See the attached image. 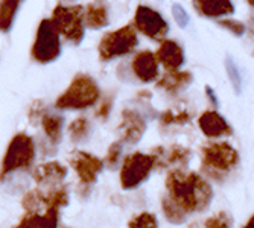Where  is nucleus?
<instances>
[{"mask_svg": "<svg viewBox=\"0 0 254 228\" xmlns=\"http://www.w3.org/2000/svg\"><path fill=\"white\" fill-rule=\"evenodd\" d=\"M166 196L161 201L163 213L172 224H180L192 213H201L210 205L213 190L195 172L172 171L166 178Z\"/></svg>", "mask_w": 254, "mask_h": 228, "instance_id": "nucleus-1", "label": "nucleus"}, {"mask_svg": "<svg viewBox=\"0 0 254 228\" xmlns=\"http://www.w3.org/2000/svg\"><path fill=\"white\" fill-rule=\"evenodd\" d=\"M99 99V85L88 75H78L57 99L60 110H85Z\"/></svg>", "mask_w": 254, "mask_h": 228, "instance_id": "nucleus-2", "label": "nucleus"}, {"mask_svg": "<svg viewBox=\"0 0 254 228\" xmlns=\"http://www.w3.org/2000/svg\"><path fill=\"white\" fill-rule=\"evenodd\" d=\"M202 169L215 179H222V176L232 172L239 162L238 151L225 142L210 143L202 148Z\"/></svg>", "mask_w": 254, "mask_h": 228, "instance_id": "nucleus-3", "label": "nucleus"}, {"mask_svg": "<svg viewBox=\"0 0 254 228\" xmlns=\"http://www.w3.org/2000/svg\"><path fill=\"white\" fill-rule=\"evenodd\" d=\"M35 158V145L28 134H17L11 140L6 154L3 157L2 169H0V179H5L6 175L26 169L32 165Z\"/></svg>", "mask_w": 254, "mask_h": 228, "instance_id": "nucleus-4", "label": "nucleus"}, {"mask_svg": "<svg viewBox=\"0 0 254 228\" xmlns=\"http://www.w3.org/2000/svg\"><path fill=\"white\" fill-rule=\"evenodd\" d=\"M51 21L60 35L73 44H79L84 38V8L79 5L64 6L58 5L54 9Z\"/></svg>", "mask_w": 254, "mask_h": 228, "instance_id": "nucleus-5", "label": "nucleus"}, {"mask_svg": "<svg viewBox=\"0 0 254 228\" xmlns=\"http://www.w3.org/2000/svg\"><path fill=\"white\" fill-rule=\"evenodd\" d=\"M68 204V193L65 187H52L49 192H41L38 189L28 192L23 196L21 205L26 215H40L52 210H60Z\"/></svg>", "mask_w": 254, "mask_h": 228, "instance_id": "nucleus-6", "label": "nucleus"}, {"mask_svg": "<svg viewBox=\"0 0 254 228\" xmlns=\"http://www.w3.org/2000/svg\"><path fill=\"white\" fill-rule=\"evenodd\" d=\"M137 46V34L134 26H124L118 31L108 32L99 43V57L102 61H110L127 55Z\"/></svg>", "mask_w": 254, "mask_h": 228, "instance_id": "nucleus-7", "label": "nucleus"}, {"mask_svg": "<svg viewBox=\"0 0 254 228\" xmlns=\"http://www.w3.org/2000/svg\"><path fill=\"white\" fill-rule=\"evenodd\" d=\"M61 54L60 34L55 29L54 23L46 18L40 23L37 38L32 46V58L41 64L55 61Z\"/></svg>", "mask_w": 254, "mask_h": 228, "instance_id": "nucleus-8", "label": "nucleus"}, {"mask_svg": "<svg viewBox=\"0 0 254 228\" xmlns=\"http://www.w3.org/2000/svg\"><path fill=\"white\" fill-rule=\"evenodd\" d=\"M154 168L152 155H146L142 152H134L128 155L124 162L121 172V184L124 189H135L149 176Z\"/></svg>", "mask_w": 254, "mask_h": 228, "instance_id": "nucleus-9", "label": "nucleus"}, {"mask_svg": "<svg viewBox=\"0 0 254 228\" xmlns=\"http://www.w3.org/2000/svg\"><path fill=\"white\" fill-rule=\"evenodd\" d=\"M134 26L140 31L143 35L152 38V40H163L168 34V23L157 11L148 8V6H138L134 17Z\"/></svg>", "mask_w": 254, "mask_h": 228, "instance_id": "nucleus-10", "label": "nucleus"}, {"mask_svg": "<svg viewBox=\"0 0 254 228\" xmlns=\"http://www.w3.org/2000/svg\"><path fill=\"white\" fill-rule=\"evenodd\" d=\"M70 165L78 173V178L81 181L82 186H91L95 184L98 175L101 173L104 168V162L99 160L98 157L82 152V151H75L72 158H70Z\"/></svg>", "mask_w": 254, "mask_h": 228, "instance_id": "nucleus-11", "label": "nucleus"}, {"mask_svg": "<svg viewBox=\"0 0 254 228\" xmlns=\"http://www.w3.org/2000/svg\"><path fill=\"white\" fill-rule=\"evenodd\" d=\"M152 158H154V168L165 169L174 165L186 166L192 157V152L189 148H184L180 145H172L169 149L165 148H155L152 151Z\"/></svg>", "mask_w": 254, "mask_h": 228, "instance_id": "nucleus-12", "label": "nucleus"}, {"mask_svg": "<svg viewBox=\"0 0 254 228\" xmlns=\"http://www.w3.org/2000/svg\"><path fill=\"white\" fill-rule=\"evenodd\" d=\"M122 142L137 143L146 131V122L138 113L125 110L122 113V122L118 128Z\"/></svg>", "mask_w": 254, "mask_h": 228, "instance_id": "nucleus-13", "label": "nucleus"}, {"mask_svg": "<svg viewBox=\"0 0 254 228\" xmlns=\"http://www.w3.org/2000/svg\"><path fill=\"white\" fill-rule=\"evenodd\" d=\"M67 169L58 162H49V163H43L38 165L34 169V181L40 186H58L60 182L65 178Z\"/></svg>", "mask_w": 254, "mask_h": 228, "instance_id": "nucleus-14", "label": "nucleus"}, {"mask_svg": "<svg viewBox=\"0 0 254 228\" xmlns=\"http://www.w3.org/2000/svg\"><path fill=\"white\" fill-rule=\"evenodd\" d=\"M132 70L142 82H151L158 76V59L149 51L138 52L132 59Z\"/></svg>", "mask_w": 254, "mask_h": 228, "instance_id": "nucleus-15", "label": "nucleus"}, {"mask_svg": "<svg viewBox=\"0 0 254 228\" xmlns=\"http://www.w3.org/2000/svg\"><path fill=\"white\" fill-rule=\"evenodd\" d=\"M108 5L107 0H93L84 8V25L90 29H102L108 26Z\"/></svg>", "mask_w": 254, "mask_h": 228, "instance_id": "nucleus-16", "label": "nucleus"}, {"mask_svg": "<svg viewBox=\"0 0 254 228\" xmlns=\"http://www.w3.org/2000/svg\"><path fill=\"white\" fill-rule=\"evenodd\" d=\"M155 57L166 67V70H177L184 62V52L181 49V46L174 40H165L161 43Z\"/></svg>", "mask_w": 254, "mask_h": 228, "instance_id": "nucleus-17", "label": "nucleus"}, {"mask_svg": "<svg viewBox=\"0 0 254 228\" xmlns=\"http://www.w3.org/2000/svg\"><path fill=\"white\" fill-rule=\"evenodd\" d=\"M201 131L207 137H222L232 134V128L216 111H205L198 120Z\"/></svg>", "mask_w": 254, "mask_h": 228, "instance_id": "nucleus-18", "label": "nucleus"}, {"mask_svg": "<svg viewBox=\"0 0 254 228\" xmlns=\"http://www.w3.org/2000/svg\"><path fill=\"white\" fill-rule=\"evenodd\" d=\"M196 11L209 18H219L235 12L232 0H193Z\"/></svg>", "mask_w": 254, "mask_h": 228, "instance_id": "nucleus-19", "label": "nucleus"}, {"mask_svg": "<svg viewBox=\"0 0 254 228\" xmlns=\"http://www.w3.org/2000/svg\"><path fill=\"white\" fill-rule=\"evenodd\" d=\"M190 84H192V75L189 72L168 70V73L161 76V79L157 82V87L171 91V93H175V91L180 90H186Z\"/></svg>", "mask_w": 254, "mask_h": 228, "instance_id": "nucleus-20", "label": "nucleus"}, {"mask_svg": "<svg viewBox=\"0 0 254 228\" xmlns=\"http://www.w3.org/2000/svg\"><path fill=\"white\" fill-rule=\"evenodd\" d=\"M40 120H41V126L44 129L46 137L49 139V142L58 143L63 135L64 119L60 116V114H55V113H44Z\"/></svg>", "mask_w": 254, "mask_h": 228, "instance_id": "nucleus-21", "label": "nucleus"}, {"mask_svg": "<svg viewBox=\"0 0 254 228\" xmlns=\"http://www.w3.org/2000/svg\"><path fill=\"white\" fill-rule=\"evenodd\" d=\"M60 221V210H52L40 215H26L18 224V227H57Z\"/></svg>", "mask_w": 254, "mask_h": 228, "instance_id": "nucleus-22", "label": "nucleus"}, {"mask_svg": "<svg viewBox=\"0 0 254 228\" xmlns=\"http://www.w3.org/2000/svg\"><path fill=\"white\" fill-rule=\"evenodd\" d=\"M21 0H0V32H8Z\"/></svg>", "mask_w": 254, "mask_h": 228, "instance_id": "nucleus-23", "label": "nucleus"}, {"mask_svg": "<svg viewBox=\"0 0 254 228\" xmlns=\"http://www.w3.org/2000/svg\"><path fill=\"white\" fill-rule=\"evenodd\" d=\"M68 134L73 142H84L90 135V122L85 117H78L68 126Z\"/></svg>", "mask_w": 254, "mask_h": 228, "instance_id": "nucleus-24", "label": "nucleus"}, {"mask_svg": "<svg viewBox=\"0 0 254 228\" xmlns=\"http://www.w3.org/2000/svg\"><path fill=\"white\" fill-rule=\"evenodd\" d=\"M225 67H227V73H228L230 82H232L235 91L239 95L241 90H242V76H241L239 68L236 67L235 61L230 58V57H227V59H225Z\"/></svg>", "mask_w": 254, "mask_h": 228, "instance_id": "nucleus-25", "label": "nucleus"}, {"mask_svg": "<svg viewBox=\"0 0 254 228\" xmlns=\"http://www.w3.org/2000/svg\"><path fill=\"white\" fill-rule=\"evenodd\" d=\"M189 120H190V114L186 113V111H180L178 114H175L174 111H165L163 114H161V117H160V122L163 123L165 126L174 125V123L183 125V123H188Z\"/></svg>", "mask_w": 254, "mask_h": 228, "instance_id": "nucleus-26", "label": "nucleus"}, {"mask_svg": "<svg viewBox=\"0 0 254 228\" xmlns=\"http://www.w3.org/2000/svg\"><path fill=\"white\" fill-rule=\"evenodd\" d=\"M204 225L205 227H212V228H228V227L233 225V218L230 216L227 212H221L219 215L207 219Z\"/></svg>", "mask_w": 254, "mask_h": 228, "instance_id": "nucleus-27", "label": "nucleus"}, {"mask_svg": "<svg viewBox=\"0 0 254 228\" xmlns=\"http://www.w3.org/2000/svg\"><path fill=\"white\" fill-rule=\"evenodd\" d=\"M128 225L135 227V228H155V227H158L155 216L151 213H142V215L135 216Z\"/></svg>", "mask_w": 254, "mask_h": 228, "instance_id": "nucleus-28", "label": "nucleus"}, {"mask_svg": "<svg viewBox=\"0 0 254 228\" xmlns=\"http://www.w3.org/2000/svg\"><path fill=\"white\" fill-rule=\"evenodd\" d=\"M219 25L222 28H225L227 31H230L232 34H235L236 37H242L245 34V26L244 23L238 21V20H232V18H225V20H221Z\"/></svg>", "mask_w": 254, "mask_h": 228, "instance_id": "nucleus-29", "label": "nucleus"}, {"mask_svg": "<svg viewBox=\"0 0 254 228\" xmlns=\"http://www.w3.org/2000/svg\"><path fill=\"white\" fill-rule=\"evenodd\" d=\"M121 154H122V142H114L108 148V154H107V158H105V162L108 163L110 168H114L118 165Z\"/></svg>", "mask_w": 254, "mask_h": 228, "instance_id": "nucleus-30", "label": "nucleus"}, {"mask_svg": "<svg viewBox=\"0 0 254 228\" xmlns=\"http://www.w3.org/2000/svg\"><path fill=\"white\" fill-rule=\"evenodd\" d=\"M172 14H174V18H175V21H177V25L180 26V28H186L188 25H189V15H188V12H186V9H184L181 5H178V3H175L174 6H172Z\"/></svg>", "mask_w": 254, "mask_h": 228, "instance_id": "nucleus-31", "label": "nucleus"}, {"mask_svg": "<svg viewBox=\"0 0 254 228\" xmlns=\"http://www.w3.org/2000/svg\"><path fill=\"white\" fill-rule=\"evenodd\" d=\"M111 99H104L102 102H101V105H99V108H98V111H96V116L99 117V119H107L108 117V114H110V111H111Z\"/></svg>", "mask_w": 254, "mask_h": 228, "instance_id": "nucleus-32", "label": "nucleus"}, {"mask_svg": "<svg viewBox=\"0 0 254 228\" xmlns=\"http://www.w3.org/2000/svg\"><path fill=\"white\" fill-rule=\"evenodd\" d=\"M205 95L210 98V101H212L213 105H218V99H216V96H215V93H213L212 87H205Z\"/></svg>", "mask_w": 254, "mask_h": 228, "instance_id": "nucleus-33", "label": "nucleus"}, {"mask_svg": "<svg viewBox=\"0 0 254 228\" xmlns=\"http://www.w3.org/2000/svg\"><path fill=\"white\" fill-rule=\"evenodd\" d=\"M245 227H247V228H254V216L248 221V224H247Z\"/></svg>", "mask_w": 254, "mask_h": 228, "instance_id": "nucleus-34", "label": "nucleus"}, {"mask_svg": "<svg viewBox=\"0 0 254 228\" xmlns=\"http://www.w3.org/2000/svg\"><path fill=\"white\" fill-rule=\"evenodd\" d=\"M247 2H248V3H250L251 6H254V0H247Z\"/></svg>", "mask_w": 254, "mask_h": 228, "instance_id": "nucleus-35", "label": "nucleus"}, {"mask_svg": "<svg viewBox=\"0 0 254 228\" xmlns=\"http://www.w3.org/2000/svg\"><path fill=\"white\" fill-rule=\"evenodd\" d=\"M63 2H73V0H63Z\"/></svg>", "mask_w": 254, "mask_h": 228, "instance_id": "nucleus-36", "label": "nucleus"}]
</instances>
